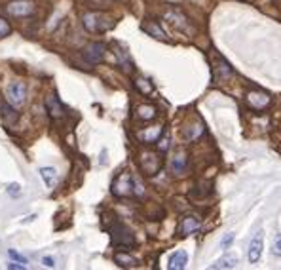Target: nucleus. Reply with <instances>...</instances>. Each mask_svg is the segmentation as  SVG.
Masks as SVG:
<instances>
[{
  "label": "nucleus",
  "instance_id": "2eb2a0df",
  "mask_svg": "<svg viewBox=\"0 0 281 270\" xmlns=\"http://www.w3.org/2000/svg\"><path fill=\"white\" fill-rule=\"evenodd\" d=\"M162 133H163V128L162 126H154V128H148V130H144V132H139L137 137L141 139L143 143H156Z\"/></svg>",
  "mask_w": 281,
  "mask_h": 270
},
{
  "label": "nucleus",
  "instance_id": "20e7f679",
  "mask_svg": "<svg viewBox=\"0 0 281 270\" xmlns=\"http://www.w3.org/2000/svg\"><path fill=\"white\" fill-rule=\"evenodd\" d=\"M82 56H84V59H86L88 63L97 65V63H101V61L105 59L106 46L103 44V42H91V44H88L86 48H84Z\"/></svg>",
  "mask_w": 281,
  "mask_h": 270
},
{
  "label": "nucleus",
  "instance_id": "c85d7f7f",
  "mask_svg": "<svg viewBox=\"0 0 281 270\" xmlns=\"http://www.w3.org/2000/svg\"><path fill=\"white\" fill-rule=\"evenodd\" d=\"M158 149H160L162 152H165L169 149V137H167V135H165V137L162 139V145L158 143Z\"/></svg>",
  "mask_w": 281,
  "mask_h": 270
},
{
  "label": "nucleus",
  "instance_id": "bb28decb",
  "mask_svg": "<svg viewBox=\"0 0 281 270\" xmlns=\"http://www.w3.org/2000/svg\"><path fill=\"white\" fill-rule=\"evenodd\" d=\"M8 255H10V259L12 261H17V263H27V259L21 255V253H17L15 249H8Z\"/></svg>",
  "mask_w": 281,
  "mask_h": 270
},
{
  "label": "nucleus",
  "instance_id": "393cba45",
  "mask_svg": "<svg viewBox=\"0 0 281 270\" xmlns=\"http://www.w3.org/2000/svg\"><path fill=\"white\" fill-rule=\"evenodd\" d=\"M8 194L12 196V198L19 196L21 194V185H19V183H10V185H8Z\"/></svg>",
  "mask_w": 281,
  "mask_h": 270
},
{
  "label": "nucleus",
  "instance_id": "cd10ccee",
  "mask_svg": "<svg viewBox=\"0 0 281 270\" xmlns=\"http://www.w3.org/2000/svg\"><path fill=\"white\" fill-rule=\"evenodd\" d=\"M232 240H234V232H226L224 238L220 240V247H222V249H226V247L232 244Z\"/></svg>",
  "mask_w": 281,
  "mask_h": 270
},
{
  "label": "nucleus",
  "instance_id": "aec40b11",
  "mask_svg": "<svg viewBox=\"0 0 281 270\" xmlns=\"http://www.w3.org/2000/svg\"><path fill=\"white\" fill-rule=\"evenodd\" d=\"M137 118L144 120V122L156 118V107L154 105H141V107H137Z\"/></svg>",
  "mask_w": 281,
  "mask_h": 270
},
{
  "label": "nucleus",
  "instance_id": "6ab92c4d",
  "mask_svg": "<svg viewBox=\"0 0 281 270\" xmlns=\"http://www.w3.org/2000/svg\"><path fill=\"white\" fill-rule=\"evenodd\" d=\"M237 266V257H234V255H226V257L219 259V261H215V263L211 264L213 270H219V268H236Z\"/></svg>",
  "mask_w": 281,
  "mask_h": 270
},
{
  "label": "nucleus",
  "instance_id": "ddd939ff",
  "mask_svg": "<svg viewBox=\"0 0 281 270\" xmlns=\"http://www.w3.org/2000/svg\"><path fill=\"white\" fill-rule=\"evenodd\" d=\"M186 168H188L186 152L179 151L175 156H173V160H171V171H173V175H184V173H186Z\"/></svg>",
  "mask_w": 281,
  "mask_h": 270
},
{
  "label": "nucleus",
  "instance_id": "f03ea898",
  "mask_svg": "<svg viewBox=\"0 0 281 270\" xmlns=\"http://www.w3.org/2000/svg\"><path fill=\"white\" fill-rule=\"evenodd\" d=\"M110 238H113V244L118 245V247H133L135 245L133 232L122 223H114L110 226Z\"/></svg>",
  "mask_w": 281,
  "mask_h": 270
},
{
  "label": "nucleus",
  "instance_id": "39448f33",
  "mask_svg": "<svg viewBox=\"0 0 281 270\" xmlns=\"http://www.w3.org/2000/svg\"><path fill=\"white\" fill-rule=\"evenodd\" d=\"M6 95H8V99H10V103H12L13 107H19V105L25 103L27 86L23 84V82H12V84L6 88Z\"/></svg>",
  "mask_w": 281,
  "mask_h": 270
},
{
  "label": "nucleus",
  "instance_id": "9d476101",
  "mask_svg": "<svg viewBox=\"0 0 281 270\" xmlns=\"http://www.w3.org/2000/svg\"><path fill=\"white\" fill-rule=\"evenodd\" d=\"M46 111H48V114H50L53 120H59L65 116V107L61 105V101L57 99V95H50L48 99H46Z\"/></svg>",
  "mask_w": 281,
  "mask_h": 270
},
{
  "label": "nucleus",
  "instance_id": "f8f14e48",
  "mask_svg": "<svg viewBox=\"0 0 281 270\" xmlns=\"http://www.w3.org/2000/svg\"><path fill=\"white\" fill-rule=\"evenodd\" d=\"M213 75H215V80H230L232 76H234V70L230 69V65L226 63L224 59H217V63L213 67Z\"/></svg>",
  "mask_w": 281,
  "mask_h": 270
},
{
  "label": "nucleus",
  "instance_id": "c756f323",
  "mask_svg": "<svg viewBox=\"0 0 281 270\" xmlns=\"http://www.w3.org/2000/svg\"><path fill=\"white\" fill-rule=\"evenodd\" d=\"M42 264H44V266H48V268H53V266H55V261H53L51 257H44V259H42Z\"/></svg>",
  "mask_w": 281,
  "mask_h": 270
},
{
  "label": "nucleus",
  "instance_id": "6e6552de",
  "mask_svg": "<svg viewBox=\"0 0 281 270\" xmlns=\"http://www.w3.org/2000/svg\"><path fill=\"white\" fill-rule=\"evenodd\" d=\"M8 13H12L15 17H27L34 12V4L31 0H15V2H10L6 6Z\"/></svg>",
  "mask_w": 281,
  "mask_h": 270
},
{
  "label": "nucleus",
  "instance_id": "5701e85b",
  "mask_svg": "<svg viewBox=\"0 0 281 270\" xmlns=\"http://www.w3.org/2000/svg\"><path fill=\"white\" fill-rule=\"evenodd\" d=\"M10 32H12V27H10V23H8L6 19H2V17H0V38L8 37Z\"/></svg>",
  "mask_w": 281,
  "mask_h": 270
},
{
  "label": "nucleus",
  "instance_id": "423d86ee",
  "mask_svg": "<svg viewBox=\"0 0 281 270\" xmlns=\"http://www.w3.org/2000/svg\"><path fill=\"white\" fill-rule=\"evenodd\" d=\"M162 168V158L156 152H144L141 156V170L146 173V175H156Z\"/></svg>",
  "mask_w": 281,
  "mask_h": 270
},
{
  "label": "nucleus",
  "instance_id": "7ed1b4c3",
  "mask_svg": "<svg viewBox=\"0 0 281 270\" xmlns=\"http://www.w3.org/2000/svg\"><path fill=\"white\" fill-rule=\"evenodd\" d=\"M135 185H133V177L129 173H122L114 179L113 183V192L118 198H125V196H132L135 192Z\"/></svg>",
  "mask_w": 281,
  "mask_h": 270
},
{
  "label": "nucleus",
  "instance_id": "9b49d317",
  "mask_svg": "<svg viewBox=\"0 0 281 270\" xmlns=\"http://www.w3.org/2000/svg\"><path fill=\"white\" fill-rule=\"evenodd\" d=\"M263 242H264L263 232H256V236L251 240V244H249V253H247L249 263H256V261L260 259V255H263Z\"/></svg>",
  "mask_w": 281,
  "mask_h": 270
},
{
  "label": "nucleus",
  "instance_id": "0eeeda50",
  "mask_svg": "<svg viewBox=\"0 0 281 270\" xmlns=\"http://www.w3.org/2000/svg\"><path fill=\"white\" fill-rule=\"evenodd\" d=\"M270 95L266 94V92H260V89H253V92H249L247 94V105H249L253 111H264V109L270 105Z\"/></svg>",
  "mask_w": 281,
  "mask_h": 270
},
{
  "label": "nucleus",
  "instance_id": "a878e982",
  "mask_svg": "<svg viewBox=\"0 0 281 270\" xmlns=\"http://www.w3.org/2000/svg\"><path fill=\"white\" fill-rule=\"evenodd\" d=\"M12 113H13V109L10 107L2 97H0V116H10Z\"/></svg>",
  "mask_w": 281,
  "mask_h": 270
},
{
  "label": "nucleus",
  "instance_id": "4468645a",
  "mask_svg": "<svg viewBox=\"0 0 281 270\" xmlns=\"http://www.w3.org/2000/svg\"><path fill=\"white\" fill-rule=\"evenodd\" d=\"M143 31L148 32L150 37L158 38V40H163V42H167L169 40L167 34L163 32V29L160 27V23H156V21H146V23H143Z\"/></svg>",
  "mask_w": 281,
  "mask_h": 270
},
{
  "label": "nucleus",
  "instance_id": "412c9836",
  "mask_svg": "<svg viewBox=\"0 0 281 270\" xmlns=\"http://www.w3.org/2000/svg\"><path fill=\"white\" fill-rule=\"evenodd\" d=\"M201 133H203V124H201L200 120H196V126H188L186 132H184V135H186L188 141H196Z\"/></svg>",
  "mask_w": 281,
  "mask_h": 270
},
{
  "label": "nucleus",
  "instance_id": "dca6fc26",
  "mask_svg": "<svg viewBox=\"0 0 281 270\" xmlns=\"http://www.w3.org/2000/svg\"><path fill=\"white\" fill-rule=\"evenodd\" d=\"M186 263H188V255L184 251H177L175 255H171L169 259V264L167 268L169 270H184L186 268Z\"/></svg>",
  "mask_w": 281,
  "mask_h": 270
},
{
  "label": "nucleus",
  "instance_id": "7c9ffc66",
  "mask_svg": "<svg viewBox=\"0 0 281 270\" xmlns=\"http://www.w3.org/2000/svg\"><path fill=\"white\" fill-rule=\"evenodd\" d=\"M6 266H8V268H10V270H13V268H17V270H23V268H27V266H25V263H19V264H15V263H8Z\"/></svg>",
  "mask_w": 281,
  "mask_h": 270
},
{
  "label": "nucleus",
  "instance_id": "1a4fd4ad",
  "mask_svg": "<svg viewBox=\"0 0 281 270\" xmlns=\"http://www.w3.org/2000/svg\"><path fill=\"white\" fill-rule=\"evenodd\" d=\"M200 226H201L200 217H196V215H186V217H182L181 225H179V234H181V236L194 234L196 230H200Z\"/></svg>",
  "mask_w": 281,
  "mask_h": 270
},
{
  "label": "nucleus",
  "instance_id": "b1692460",
  "mask_svg": "<svg viewBox=\"0 0 281 270\" xmlns=\"http://www.w3.org/2000/svg\"><path fill=\"white\" fill-rule=\"evenodd\" d=\"M272 253L275 257H281V234H277L274 238V244H272Z\"/></svg>",
  "mask_w": 281,
  "mask_h": 270
},
{
  "label": "nucleus",
  "instance_id": "a211bd4d",
  "mask_svg": "<svg viewBox=\"0 0 281 270\" xmlns=\"http://www.w3.org/2000/svg\"><path fill=\"white\" fill-rule=\"evenodd\" d=\"M40 177H42V181L46 183V187H50L53 189L57 183V171L53 168H40Z\"/></svg>",
  "mask_w": 281,
  "mask_h": 270
},
{
  "label": "nucleus",
  "instance_id": "f257e3e1",
  "mask_svg": "<svg viewBox=\"0 0 281 270\" xmlns=\"http://www.w3.org/2000/svg\"><path fill=\"white\" fill-rule=\"evenodd\" d=\"M82 23L86 27V31L89 32H106L114 27V21L110 17H106L105 13L89 12L82 17Z\"/></svg>",
  "mask_w": 281,
  "mask_h": 270
},
{
  "label": "nucleus",
  "instance_id": "f3484780",
  "mask_svg": "<svg viewBox=\"0 0 281 270\" xmlns=\"http://www.w3.org/2000/svg\"><path fill=\"white\" fill-rule=\"evenodd\" d=\"M114 261L122 268H135V266H139V261L133 255H129V253H116Z\"/></svg>",
  "mask_w": 281,
  "mask_h": 270
},
{
  "label": "nucleus",
  "instance_id": "4be33fe9",
  "mask_svg": "<svg viewBox=\"0 0 281 270\" xmlns=\"http://www.w3.org/2000/svg\"><path fill=\"white\" fill-rule=\"evenodd\" d=\"M135 88H137L143 95H150L152 94V89H154V86H152L146 78H137V80H135Z\"/></svg>",
  "mask_w": 281,
  "mask_h": 270
}]
</instances>
